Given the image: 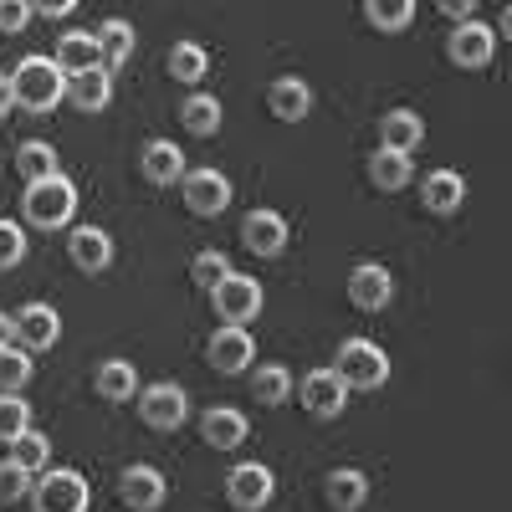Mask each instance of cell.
<instances>
[{
  "label": "cell",
  "instance_id": "obj_1",
  "mask_svg": "<svg viewBox=\"0 0 512 512\" xmlns=\"http://www.w3.org/2000/svg\"><path fill=\"white\" fill-rule=\"evenodd\" d=\"M11 88H16V108L26 113H52L62 98H67V77L52 57H26L16 72H11Z\"/></svg>",
  "mask_w": 512,
  "mask_h": 512
},
{
  "label": "cell",
  "instance_id": "obj_2",
  "mask_svg": "<svg viewBox=\"0 0 512 512\" xmlns=\"http://www.w3.org/2000/svg\"><path fill=\"white\" fill-rule=\"evenodd\" d=\"M333 374L344 379L349 390H379V384L390 379V359H384V349L369 344V338H344V344H338Z\"/></svg>",
  "mask_w": 512,
  "mask_h": 512
},
{
  "label": "cell",
  "instance_id": "obj_3",
  "mask_svg": "<svg viewBox=\"0 0 512 512\" xmlns=\"http://www.w3.org/2000/svg\"><path fill=\"white\" fill-rule=\"evenodd\" d=\"M72 210H77V185L67 175L57 180H41V185H26V221L36 231H57L72 221Z\"/></svg>",
  "mask_w": 512,
  "mask_h": 512
},
{
  "label": "cell",
  "instance_id": "obj_4",
  "mask_svg": "<svg viewBox=\"0 0 512 512\" xmlns=\"http://www.w3.org/2000/svg\"><path fill=\"white\" fill-rule=\"evenodd\" d=\"M210 303H216V318H226V328H246L262 313V287H256V277L231 272L216 292H210Z\"/></svg>",
  "mask_w": 512,
  "mask_h": 512
},
{
  "label": "cell",
  "instance_id": "obj_5",
  "mask_svg": "<svg viewBox=\"0 0 512 512\" xmlns=\"http://www.w3.org/2000/svg\"><path fill=\"white\" fill-rule=\"evenodd\" d=\"M139 415L149 431H180L190 415V400L180 384H149V390H139Z\"/></svg>",
  "mask_w": 512,
  "mask_h": 512
},
{
  "label": "cell",
  "instance_id": "obj_6",
  "mask_svg": "<svg viewBox=\"0 0 512 512\" xmlns=\"http://www.w3.org/2000/svg\"><path fill=\"white\" fill-rule=\"evenodd\" d=\"M36 502H41V512H88L93 492H88V482H82L77 472L57 466V472H47L36 482Z\"/></svg>",
  "mask_w": 512,
  "mask_h": 512
},
{
  "label": "cell",
  "instance_id": "obj_7",
  "mask_svg": "<svg viewBox=\"0 0 512 512\" xmlns=\"http://www.w3.org/2000/svg\"><path fill=\"white\" fill-rule=\"evenodd\" d=\"M180 185H185L190 216H221V210L231 205V180L221 175V169H190Z\"/></svg>",
  "mask_w": 512,
  "mask_h": 512
},
{
  "label": "cell",
  "instance_id": "obj_8",
  "mask_svg": "<svg viewBox=\"0 0 512 512\" xmlns=\"http://www.w3.org/2000/svg\"><path fill=\"white\" fill-rule=\"evenodd\" d=\"M272 492H277L272 472H267V466H256V461H241L236 472L226 477V497H231V507H241V512H262V507L272 502Z\"/></svg>",
  "mask_w": 512,
  "mask_h": 512
},
{
  "label": "cell",
  "instance_id": "obj_9",
  "mask_svg": "<svg viewBox=\"0 0 512 512\" xmlns=\"http://www.w3.org/2000/svg\"><path fill=\"white\" fill-rule=\"evenodd\" d=\"M390 297H395V277L384 272L379 262H359L349 272V303L359 313H379V308H390Z\"/></svg>",
  "mask_w": 512,
  "mask_h": 512
},
{
  "label": "cell",
  "instance_id": "obj_10",
  "mask_svg": "<svg viewBox=\"0 0 512 512\" xmlns=\"http://www.w3.org/2000/svg\"><path fill=\"white\" fill-rule=\"evenodd\" d=\"M492 52H497V31L482 26V21H466V26H456V31L446 36V57H451L456 67H487Z\"/></svg>",
  "mask_w": 512,
  "mask_h": 512
},
{
  "label": "cell",
  "instance_id": "obj_11",
  "mask_svg": "<svg viewBox=\"0 0 512 512\" xmlns=\"http://www.w3.org/2000/svg\"><path fill=\"white\" fill-rule=\"evenodd\" d=\"M11 323H16V344L31 354V349H52L57 338H62V318H57V308H47V303H26L21 313H11Z\"/></svg>",
  "mask_w": 512,
  "mask_h": 512
},
{
  "label": "cell",
  "instance_id": "obj_12",
  "mask_svg": "<svg viewBox=\"0 0 512 512\" xmlns=\"http://www.w3.org/2000/svg\"><path fill=\"white\" fill-rule=\"evenodd\" d=\"M303 405L318 420H338V415H344V405H349V384L338 379L333 369H313L303 379Z\"/></svg>",
  "mask_w": 512,
  "mask_h": 512
},
{
  "label": "cell",
  "instance_id": "obj_13",
  "mask_svg": "<svg viewBox=\"0 0 512 512\" xmlns=\"http://www.w3.org/2000/svg\"><path fill=\"white\" fill-rule=\"evenodd\" d=\"M67 256H72L77 272L98 277V272H108V262H113V241H108V231H98V226H72Z\"/></svg>",
  "mask_w": 512,
  "mask_h": 512
},
{
  "label": "cell",
  "instance_id": "obj_14",
  "mask_svg": "<svg viewBox=\"0 0 512 512\" xmlns=\"http://www.w3.org/2000/svg\"><path fill=\"white\" fill-rule=\"evenodd\" d=\"M241 246L256 251V256H282V246H287V221L277 216V210H251V216L241 221Z\"/></svg>",
  "mask_w": 512,
  "mask_h": 512
},
{
  "label": "cell",
  "instance_id": "obj_15",
  "mask_svg": "<svg viewBox=\"0 0 512 512\" xmlns=\"http://www.w3.org/2000/svg\"><path fill=\"white\" fill-rule=\"evenodd\" d=\"M52 62L62 67L67 82L98 72V67H103V57H98V36H93V31H67V36L57 41V57H52Z\"/></svg>",
  "mask_w": 512,
  "mask_h": 512
},
{
  "label": "cell",
  "instance_id": "obj_16",
  "mask_svg": "<svg viewBox=\"0 0 512 512\" xmlns=\"http://www.w3.org/2000/svg\"><path fill=\"white\" fill-rule=\"evenodd\" d=\"M466 200V180L456 169H431V175L420 180V205L431 210V216H456Z\"/></svg>",
  "mask_w": 512,
  "mask_h": 512
},
{
  "label": "cell",
  "instance_id": "obj_17",
  "mask_svg": "<svg viewBox=\"0 0 512 512\" xmlns=\"http://www.w3.org/2000/svg\"><path fill=\"white\" fill-rule=\"evenodd\" d=\"M139 169L149 185H175V180H185V149L169 139H149L139 149Z\"/></svg>",
  "mask_w": 512,
  "mask_h": 512
},
{
  "label": "cell",
  "instance_id": "obj_18",
  "mask_svg": "<svg viewBox=\"0 0 512 512\" xmlns=\"http://www.w3.org/2000/svg\"><path fill=\"white\" fill-rule=\"evenodd\" d=\"M210 364H216L221 374H241L251 359H256V344H251V333L246 328H216L210 333Z\"/></svg>",
  "mask_w": 512,
  "mask_h": 512
},
{
  "label": "cell",
  "instance_id": "obj_19",
  "mask_svg": "<svg viewBox=\"0 0 512 512\" xmlns=\"http://www.w3.org/2000/svg\"><path fill=\"white\" fill-rule=\"evenodd\" d=\"M164 477L154 472V466H128V472L118 477V497H123V507H134V512H154L159 502H164Z\"/></svg>",
  "mask_w": 512,
  "mask_h": 512
},
{
  "label": "cell",
  "instance_id": "obj_20",
  "mask_svg": "<svg viewBox=\"0 0 512 512\" xmlns=\"http://www.w3.org/2000/svg\"><path fill=\"white\" fill-rule=\"evenodd\" d=\"M420 139H425V123H420V113H410V108H395V113H384L379 118V149H390V154H415L420 149Z\"/></svg>",
  "mask_w": 512,
  "mask_h": 512
},
{
  "label": "cell",
  "instance_id": "obj_21",
  "mask_svg": "<svg viewBox=\"0 0 512 512\" xmlns=\"http://www.w3.org/2000/svg\"><path fill=\"white\" fill-rule=\"evenodd\" d=\"M267 108L282 118V123H303L313 113V88L303 77H277L267 88Z\"/></svg>",
  "mask_w": 512,
  "mask_h": 512
},
{
  "label": "cell",
  "instance_id": "obj_22",
  "mask_svg": "<svg viewBox=\"0 0 512 512\" xmlns=\"http://www.w3.org/2000/svg\"><path fill=\"white\" fill-rule=\"evenodd\" d=\"M323 497H328L333 512H359L364 497H369V477L354 472V466H338V472H328V482H323Z\"/></svg>",
  "mask_w": 512,
  "mask_h": 512
},
{
  "label": "cell",
  "instance_id": "obj_23",
  "mask_svg": "<svg viewBox=\"0 0 512 512\" xmlns=\"http://www.w3.org/2000/svg\"><path fill=\"white\" fill-rule=\"evenodd\" d=\"M93 384H98V395H103L108 405L139 400V374H134V364H128V359H108V364H98Z\"/></svg>",
  "mask_w": 512,
  "mask_h": 512
},
{
  "label": "cell",
  "instance_id": "obj_24",
  "mask_svg": "<svg viewBox=\"0 0 512 512\" xmlns=\"http://www.w3.org/2000/svg\"><path fill=\"white\" fill-rule=\"evenodd\" d=\"M93 36H98V57H103V72H118L128 57H134V26H128V21H118V16H113V21H103Z\"/></svg>",
  "mask_w": 512,
  "mask_h": 512
},
{
  "label": "cell",
  "instance_id": "obj_25",
  "mask_svg": "<svg viewBox=\"0 0 512 512\" xmlns=\"http://www.w3.org/2000/svg\"><path fill=\"white\" fill-rule=\"evenodd\" d=\"M200 436H205V446H216V451H236L246 441V415L241 410H210L200 420Z\"/></svg>",
  "mask_w": 512,
  "mask_h": 512
},
{
  "label": "cell",
  "instance_id": "obj_26",
  "mask_svg": "<svg viewBox=\"0 0 512 512\" xmlns=\"http://www.w3.org/2000/svg\"><path fill=\"white\" fill-rule=\"evenodd\" d=\"M16 169L26 175V185H41V180H57V175H62L57 149H52V144H41V139H26V144L16 149Z\"/></svg>",
  "mask_w": 512,
  "mask_h": 512
},
{
  "label": "cell",
  "instance_id": "obj_27",
  "mask_svg": "<svg viewBox=\"0 0 512 512\" xmlns=\"http://www.w3.org/2000/svg\"><path fill=\"white\" fill-rule=\"evenodd\" d=\"M67 98L82 108V113H103L108 108V98H113V72H88V77H72L67 82Z\"/></svg>",
  "mask_w": 512,
  "mask_h": 512
},
{
  "label": "cell",
  "instance_id": "obj_28",
  "mask_svg": "<svg viewBox=\"0 0 512 512\" xmlns=\"http://www.w3.org/2000/svg\"><path fill=\"white\" fill-rule=\"evenodd\" d=\"M251 400L287 405V400H292V374H287L282 364H256V369H251Z\"/></svg>",
  "mask_w": 512,
  "mask_h": 512
},
{
  "label": "cell",
  "instance_id": "obj_29",
  "mask_svg": "<svg viewBox=\"0 0 512 512\" xmlns=\"http://www.w3.org/2000/svg\"><path fill=\"white\" fill-rule=\"evenodd\" d=\"M180 123L190 128L195 139H210L221 128V103L210 98V93H190L185 103H180Z\"/></svg>",
  "mask_w": 512,
  "mask_h": 512
},
{
  "label": "cell",
  "instance_id": "obj_30",
  "mask_svg": "<svg viewBox=\"0 0 512 512\" xmlns=\"http://www.w3.org/2000/svg\"><path fill=\"white\" fill-rule=\"evenodd\" d=\"M369 180L379 190H405L410 185V159L405 154H390V149H374L369 154Z\"/></svg>",
  "mask_w": 512,
  "mask_h": 512
},
{
  "label": "cell",
  "instance_id": "obj_31",
  "mask_svg": "<svg viewBox=\"0 0 512 512\" xmlns=\"http://www.w3.org/2000/svg\"><path fill=\"white\" fill-rule=\"evenodd\" d=\"M364 16H369L374 31H390L395 36V31H405L415 21V6H410V0H369Z\"/></svg>",
  "mask_w": 512,
  "mask_h": 512
},
{
  "label": "cell",
  "instance_id": "obj_32",
  "mask_svg": "<svg viewBox=\"0 0 512 512\" xmlns=\"http://www.w3.org/2000/svg\"><path fill=\"white\" fill-rule=\"evenodd\" d=\"M11 461L21 466V472H47V461H52V441L47 436H41V431H26L16 446H11Z\"/></svg>",
  "mask_w": 512,
  "mask_h": 512
},
{
  "label": "cell",
  "instance_id": "obj_33",
  "mask_svg": "<svg viewBox=\"0 0 512 512\" xmlns=\"http://www.w3.org/2000/svg\"><path fill=\"white\" fill-rule=\"evenodd\" d=\"M169 77L185 82V88H195V82L205 77V52L195 47V41H180V47H169Z\"/></svg>",
  "mask_w": 512,
  "mask_h": 512
},
{
  "label": "cell",
  "instance_id": "obj_34",
  "mask_svg": "<svg viewBox=\"0 0 512 512\" xmlns=\"http://www.w3.org/2000/svg\"><path fill=\"white\" fill-rule=\"evenodd\" d=\"M26 431H31V405L21 395H0V441L16 446Z\"/></svg>",
  "mask_w": 512,
  "mask_h": 512
},
{
  "label": "cell",
  "instance_id": "obj_35",
  "mask_svg": "<svg viewBox=\"0 0 512 512\" xmlns=\"http://www.w3.org/2000/svg\"><path fill=\"white\" fill-rule=\"evenodd\" d=\"M190 277L200 292H216L226 277H231V262H226V251H200L195 262H190Z\"/></svg>",
  "mask_w": 512,
  "mask_h": 512
},
{
  "label": "cell",
  "instance_id": "obj_36",
  "mask_svg": "<svg viewBox=\"0 0 512 512\" xmlns=\"http://www.w3.org/2000/svg\"><path fill=\"white\" fill-rule=\"evenodd\" d=\"M26 379H31V359H26V349H21V344L0 349V395H16Z\"/></svg>",
  "mask_w": 512,
  "mask_h": 512
},
{
  "label": "cell",
  "instance_id": "obj_37",
  "mask_svg": "<svg viewBox=\"0 0 512 512\" xmlns=\"http://www.w3.org/2000/svg\"><path fill=\"white\" fill-rule=\"evenodd\" d=\"M36 487H31V472H21V466L6 456L0 461V502H26Z\"/></svg>",
  "mask_w": 512,
  "mask_h": 512
},
{
  "label": "cell",
  "instance_id": "obj_38",
  "mask_svg": "<svg viewBox=\"0 0 512 512\" xmlns=\"http://www.w3.org/2000/svg\"><path fill=\"white\" fill-rule=\"evenodd\" d=\"M26 262V231L16 221H0V272H11Z\"/></svg>",
  "mask_w": 512,
  "mask_h": 512
},
{
  "label": "cell",
  "instance_id": "obj_39",
  "mask_svg": "<svg viewBox=\"0 0 512 512\" xmlns=\"http://www.w3.org/2000/svg\"><path fill=\"white\" fill-rule=\"evenodd\" d=\"M26 21H31V6H21V0H0V31L16 36Z\"/></svg>",
  "mask_w": 512,
  "mask_h": 512
},
{
  "label": "cell",
  "instance_id": "obj_40",
  "mask_svg": "<svg viewBox=\"0 0 512 512\" xmlns=\"http://www.w3.org/2000/svg\"><path fill=\"white\" fill-rule=\"evenodd\" d=\"M441 16L466 26V21H477V6H472V0H441Z\"/></svg>",
  "mask_w": 512,
  "mask_h": 512
},
{
  "label": "cell",
  "instance_id": "obj_41",
  "mask_svg": "<svg viewBox=\"0 0 512 512\" xmlns=\"http://www.w3.org/2000/svg\"><path fill=\"white\" fill-rule=\"evenodd\" d=\"M31 16H47V21H62V16H72V0H41V6H31Z\"/></svg>",
  "mask_w": 512,
  "mask_h": 512
},
{
  "label": "cell",
  "instance_id": "obj_42",
  "mask_svg": "<svg viewBox=\"0 0 512 512\" xmlns=\"http://www.w3.org/2000/svg\"><path fill=\"white\" fill-rule=\"evenodd\" d=\"M16 108V88H11V77H0V118H6Z\"/></svg>",
  "mask_w": 512,
  "mask_h": 512
},
{
  "label": "cell",
  "instance_id": "obj_43",
  "mask_svg": "<svg viewBox=\"0 0 512 512\" xmlns=\"http://www.w3.org/2000/svg\"><path fill=\"white\" fill-rule=\"evenodd\" d=\"M16 344V323H11V313H0V349H11Z\"/></svg>",
  "mask_w": 512,
  "mask_h": 512
},
{
  "label": "cell",
  "instance_id": "obj_44",
  "mask_svg": "<svg viewBox=\"0 0 512 512\" xmlns=\"http://www.w3.org/2000/svg\"><path fill=\"white\" fill-rule=\"evenodd\" d=\"M497 31H502V41H512V6L502 11V26H497Z\"/></svg>",
  "mask_w": 512,
  "mask_h": 512
}]
</instances>
